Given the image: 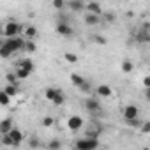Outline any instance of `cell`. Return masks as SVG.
Segmentation results:
<instances>
[{
  "label": "cell",
  "mask_w": 150,
  "mask_h": 150,
  "mask_svg": "<svg viewBox=\"0 0 150 150\" xmlns=\"http://www.w3.org/2000/svg\"><path fill=\"white\" fill-rule=\"evenodd\" d=\"M23 141V132L20 129H11L7 134H2V145H7V146H20Z\"/></svg>",
  "instance_id": "6da1fadb"
},
{
  "label": "cell",
  "mask_w": 150,
  "mask_h": 150,
  "mask_svg": "<svg viewBox=\"0 0 150 150\" xmlns=\"http://www.w3.org/2000/svg\"><path fill=\"white\" fill-rule=\"evenodd\" d=\"M44 97H46L48 101H51L55 106H62V104L65 103V96H64V92H62L60 88H53V87L46 88V90H44Z\"/></svg>",
  "instance_id": "7a4b0ae2"
},
{
  "label": "cell",
  "mask_w": 150,
  "mask_h": 150,
  "mask_svg": "<svg viewBox=\"0 0 150 150\" xmlns=\"http://www.w3.org/2000/svg\"><path fill=\"white\" fill-rule=\"evenodd\" d=\"M74 146H76L78 150H96L99 146V139L97 138H90L85 134V138L78 139L76 143H74Z\"/></svg>",
  "instance_id": "3957f363"
},
{
  "label": "cell",
  "mask_w": 150,
  "mask_h": 150,
  "mask_svg": "<svg viewBox=\"0 0 150 150\" xmlns=\"http://www.w3.org/2000/svg\"><path fill=\"white\" fill-rule=\"evenodd\" d=\"M136 42H139V44L150 42V25H148V23H145V25L136 32Z\"/></svg>",
  "instance_id": "277c9868"
},
{
  "label": "cell",
  "mask_w": 150,
  "mask_h": 150,
  "mask_svg": "<svg viewBox=\"0 0 150 150\" xmlns=\"http://www.w3.org/2000/svg\"><path fill=\"white\" fill-rule=\"evenodd\" d=\"M55 30H57V34H60V35H64V37H71V35L74 34L72 27H71L67 21H57Z\"/></svg>",
  "instance_id": "5b68a950"
},
{
  "label": "cell",
  "mask_w": 150,
  "mask_h": 150,
  "mask_svg": "<svg viewBox=\"0 0 150 150\" xmlns=\"http://www.w3.org/2000/svg\"><path fill=\"white\" fill-rule=\"evenodd\" d=\"M7 42H9V46L13 48V51L16 53V51H21V50H25V46H27V41H23L21 37H7L6 39Z\"/></svg>",
  "instance_id": "8992f818"
},
{
  "label": "cell",
  "mask_w": 150,
  "mask_h": 150,
  "mask_svg": "<svg viewBox=\"0 0 150 150\" xmlns=\"http://www.w3.org/2000/svg\"><path fill=\"white\" fill-rule=\"evenodd\" d=\"M18 34H20V23H16V21L6 23V27H4V35L6 37H16Z\"/></svg>",
  "instance_id": "52a82bcc"
},
{
  "label": "cell",
  "mask_w": 150,
  "mask_h": 150,
  "mask_svg": "<svg viewBox=\"0 0 150 150\" xmlns=\"http://www.w3.org/2000/svg\"><path fill=\"white\" fill-rule=\"evenodd\" d=\"M83 106H85V110L90 111V113H99V111H101V103H99L97 99H94V97L85 99V101H83Z\"/></svg>",
  "instance_id": "ba28073f"
},
{
  "label": "cell",
  "mask_w": 150,
  "mask_h": 150,
  "mask_svg": "<svg viewBox=\"0 0 150 150\" xmlns=\"http://www.w3.org/2000/svg\"><path fill=\"white\" fill-rule=\"evenodd\" d=\"M67 127H69L71 131H80V129L83 127V118H81L80 115H72V117H69Z\"/></svg>",
  "instance_id": "9c48e42d"
},
{
  "label": "cell",
  "mask_w": 150,
  "mask_h": 150,
  "mask_svg": "<svg viewBox=\"0 0 150 150\" xmlns=\"http://www.w3.org/2000/svg\"><path fill=\"white\" fill-rule=\"evenodd\" d=\"M138 115H139V110H138V106H134V104H127V106L124 108V118H125V120L136 118Z\"/></svg>",
  "instance_id": "30bf717a"
},
{
  "label": "cell",
  "mask_w": 150,
  "mask_h": 150,
  "mask_svg": "<svg viewBox=\"0 0 150 150\" xmlns=\"http://www.w3.org/2000/svg\"><path fill=\"white\" fill-rule=\"evenodd\" d=\"M67 7H69L71 11H74V13H81V11L87 9V6H85L83 0H69V2H67Z\"/></svg>",
  "instance_id": "8fae6325"
},
{
  "label": "cell",
  "mask_w": 150,
  "mask_h": 150,
  "mask_svg": "<svg viewBox=\"0 0 150 150\" xmlns=\"http://www.w3.org/2000/svg\"><path fill=\"white\" fill-rule=\"evenodd\" d=\"M99 21H101V16H99V14H94V13H88V11H87V14H85V23H87L88 27H96V25H99Z\"/></svg>",
  "instance_id": "7c38bea8"
},
{
  "label": "cell",
  "mask_w": 150,
  "mask_h": 150,
  "mask_svg": "<svg viewBox=\"0 0 150 150\" xmlns=\"http://www.w3.org/2000/svg\"><path fill=\"white\" fill-rule=\"evenodd\" d=\"M11 129H14V122L11 118H4L0 122V134H7Z\"/></svg>",
  "instance_id": "4fadbf2b"
},
{
  "label": "cell",
  "mask_w": 150,
  "mask_h": 150,
  "mask_svg": "<svg viewBox=\"0 0 150 150\" xmlns=\"http://www.w3.org/2000/svg\"><path fill=\"white\" fill-rule=\"evenodd\" d=\"M87 11L88 13H94V14H103V7H101V4L99 2H96V0H92V2H88L87 4Z\"/></svg>",
  "instance_id": "5bb4252c"
},
{
  "label": "cell",
  "mask_w": 150,
  "mask_h": 150,
  "mask_svg": "<svg viewBox=\"0 0 150 150\" xmlns=\"http://www.w3.org/2000/svg\"><path fill=\"white\" fill-rule=\"evenodd\" d=\"M13 53H14V51H13V48L9 46V42H7V41H4V42H2V46H0V57H2V58H9Z\"/></svg>",
  "instance_id": "9a60e30c"
},
{
  "label": "cell",
  "mask_w": 150,
  "mask_h": 150,
  "mask_svg": "<svg viewBox=\"0 0 150 150\" xmlns=\"http://www.w3.org/2000/svg\"><path fill=\"white\" fill-rule=\"evenodd\" d=\"M71 81H72V85H74V87H78V88H80L87 80H85L83 76H80V74H76V72H71Z\"/></svg>",
  "instance_id": "2e32d148"
},
{
  "label": "cell",
  "mask_w": 150,
  "mask_h": 150,
  "mask_svg": "<svg viewBox=\"0 0 150 150\" xmlns=\"http://www.w3.org/2000/svg\"><path fill=\"white\" fill-rule=\"evenodd\" d=\"M97 94H99V97H110V96L113 94V90H111V87H108V85H99V87H97Z\"/></svg>",
  "instance_id": "e0dca14e"
},
{
  "label": "cell",
  "mask_w": 150,
  "mask_h": 150,
  "mask_svg": "<svg viewBox=\"0 0 150 150\" xmlns=\"http://www.w3.org/2000/svg\"><path fill=\"white\" fill-rule=\"evenodd\" d=\"M16 76H18L20 80H27V78L30 76V71L25 69V67H21V65H18V67H16Z\"/></svg>",
  "instance_id": "ac0fdd59"
},
{
  "label": "cell",
  "mask_w": 150,
  "mask_h": 150,
  "mask_svg": "<svg viewBox=\"0 0 150 150\" xmlns=\"http://www.w3.org/2000/svg\"><path fill=\"white\" fill-rule=\"evenodd\" d=\"M25 37H28V39H35V37H37V28L32 27V25H28V27L25 28Z\"/></svg>",
  "instance_id": "d6986e66"
},
{
  "label": "cell",
  "mask_w": 150,
  "mask_h": 150,
  "mask_svg": "<svg viewBox=\"0 0 150 150\" xmlns=\"http://www.w3.org/2000/svg\"><path fill=\"white\" fill-rule=\"evenodd\" d=\"M4 90L11 96V97H14L16 94H18V85H13V83H7L6 87H4Z\"/></svg>",
  "instance_id": "ffe728a7"
},
{
  "label": "cell",
  "mask_w": 150,
  "mask_h": 150,
  "mask_svg": "<svg viewBox=\"0 0 150 150\" xmlns=\"http://www.w3.org/2000/svg\"><path fill=\"white\" fill-rule=\"evenodd\" d=\"M18 65H21V67H25V69H28L30 72L34 71V62H32L30 58H25V60H21V62H20Z\"/></svg>",
  "instance_id": "44dd1931"
},
{
  "label": "cell",
  "mask_w": 150,
  "mask_h": 150,
  "mask_svg": "<svg viewBox=\"0 0 150 150\" xmlns=\"http://www.w3.org/2000/svg\"><path fill=\"white\" fill-rule=\"evenodd\" d=\"M9 94L6 92V90H2V92H0V104H2V106H7L9 104Z\"/></svg>",
  "instance_id": "7402d4cb"
},
{
  "label": "cell",
  "mask_w": 150,
  "mask_h": 150,
  "mask_svg": "<svg viewBox=\"0 0 150 150\" xmlns=\"http://www.w3.org/2000/svg\"><path fill=\"white\" fill-rule=\"evenodd\" d=\"M127 122V125H131V127H141L143 125V120H139L138 117L136 118H131V120H125Z\"/></svg>",
  "instance_id": "603a6c76"
},
{
  "label": "cell",
  "mask_w": 150,
  "mask_h": 150,
  "mask_svg": "<svg viewBox=\"0 0 150 150\" xmlns=\"http://www.w3.org/2000/svg\"><path fill=\"white\" fill-rule=\"evenodd\" d=\"M41 146V141L35 138V136H32L30 139H28V148H39Z\"/></svg>",
  "instance_id": "cb8c5ba5"
},
{
  "label": "cell",
  "mask_w": 150,
  "mask_h": 150,
  "mask_svg": "<svg viewBox=\"0 0 150 150\" xmlns=\"http://www.w3.org/2000/svg\"><path fill=\"white\" fill-rule=\"evenodd\" d=\"M122 71L124 72H131L132 71V62L131 60H124L122 62Z\"/></svg>",
  "instance_id": "d4e9b609"
},
{
  "label": "cell",
  "mask_w": 150,
  "mask_h": 150,
  "mask_svg": "<svg viewBox=\"0 0 150 150\" xmlns=\"http://www.w3.org/2000/svg\"><path fill=\"white\" fill-rule=\"evenodd\" d=\"M6 80H7V83H13V85H18V80H20V78L16 76V72H14V74H11V72H9V74H7V76H6Z\"/></svg>",
  "instance_id": "484cf974"
},
{
  "label": "cell",
  "mask_w": 150,
  "mask_h": 150,
  "mask_svg": "<svg viewBox=\"0 0 150 150\" xmlns=\"http://www.w3.org/2000/svg\"><path fill=\"white\" fill-rule=\"evenodd\" d=\"M25 51H28V53H34V51H35V44H34V39H28V41H27Z\"/></svg>",
  "instance_id": "4316f807"
},
{
  "label": "cell",
  "mask_w": 150,
  "mask_h": 150,
  "mask_svg": "<svg viewBox=\"0 0 150 150\" xmlns=\"http://www.w3.org/2000/svg\"><path fill=\"white\" fill-rule=\"evenodd\" d=\"M64 58H65L69 64H74V62H78V57L74 55V53H65V55H64Z\"/></svg>",
  "instance_id": "83f0119b"
},
{
  "label": "cell",
  "mask_w": 150,
  "mask_h": 150,
  "mask_svg": "<svg viewBox=\"0 0 150 150\" xmlns=\"http://www.w3.org/2000/svg\"><path fill=\"white\" fill-rule=\"evenodd\" d=\"M62 146V143L58 141V139H51L50 143H48V148H51V150H57V148H60Z\"/></svg>",
  "instance_id": "f1b7e54d"
},
{
  "label": "cell",
  "mask_w": 150,
  "mask_h": 150,
  "mask_svg": "<svg viewBox=\"0 0 150 150\" xmlns=\"http://www.w3.org/2000/svg\"><path fill=\"white\" fill-rule=\"evenodd\" d=\"M64 6H65L64 0H53V7H55L57 11H62V9H64Z\"/></svg>",
  "instance_id": "f546056e"
},
{
  "label": "cell",
  "mask_w": 150,
  "mask_h": 150,
  "mask_svg": "<svg viewBox=\"0 0 150 150\" xmlns=\"http://www.w3.org/2000/svg\"><path fill=\"white\" fill-rule=\"evenodd\" d=\"M139 129H141V132H145V134H148V132H150V120H146V122H143V125H141Z\"/></svg>",
  "instance_id": "4dcf8cb0"
},
{
  "label": "cell",
  "mask_w": 150,
  "mask_h": 150,
  "mask_svg": "<svg viewBox=\"0 0 150 150\" xmlns=\"http://www.w3.org/2000/svg\"><path fill=\"white\" fill-rule=\"evenodd\" d=\"M42 125H44V127H51V125H53V118H51V117H44V118H42Z\"/></svg>",
  "instance_id": "1f68e13d"
},
{
  "label": "cell",
  "mask_w": 150,
  "mask_h": 150,
  "mask_svg": "<svg viewBox=\"0 0 150 150\" xmlns=\"http://www.w3.org/2000/svg\"><path fill=\"white\" fill-rule=\"evenodd\" d=\"M94 42H97V44H106L108 41H106L103 35H94Z\"/></svg>",
  "instance_id": "d6a6232c"
},
{
  "label": "cell",
  "mask_w": 150,
  "mask_h": 150,
  "mask_svg": "<svg viewBox=\"0 0 150 150\" xmlns=\"http://www.w3.org/2000/svg\"><path fill=\"white\" fill-rule=\"evenodd\" d=\"M80 90H81V92H85V94H88V92H90V83H88V81H85V83L80 87Z\"/></svg>",
  "instance_id": "836d02e7"
},
{
  "label": "cell",
  "mask_w": 150,
  "mask_h": 150,
  "mask_svg": "<svg viewBox=\"0 0 150 150\" xmlns=\"http://www.w3.org/2000/svg\"><path fill=\"white\" fill-rule=\"evenodd\" d=\"M104 20H106V21H108V23H111V21H115V20H117V16H115V14H113V13H108V14H106V16H104Z\"/></svg>",
  "instance_id": "e575fe53"
},
{
  "label": "cell",
  "mask_w": 150,
  "mask_h": 150,
  "mask_svg": "<svg viewBox=\"0 0 150 150\" xmlns=\"http://www.w3.org/2000/svg\"><path fill=\"white\" fill-rule=\"evenodd\" d=\"M145 97L146 101H150V87H145Z\"/></svg>",
  "instance_id": "d590c367"
},
{
  "label": "cell",
  "mask_w": 150,
  "mask_h": 150,
  "mask_svg": "<svg viewBox=\"0 0 150 150\" xmlns=\"http://www.w3.org/2000/svg\"><path fill=\"white\" fill-rule=\"evenodd\" d=\"M143 85H145V87H150V76H146V78L143 80Z\"/></svg>",
  "instance_id": "8d00e7d4"
}]
</instances>
